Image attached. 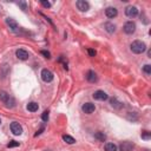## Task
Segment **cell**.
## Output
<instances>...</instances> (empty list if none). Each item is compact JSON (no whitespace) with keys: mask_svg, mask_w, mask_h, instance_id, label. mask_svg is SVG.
Here are the masks:
<instances>
[{"mask_svg":"<svg viewBox=\"0 0 151 151\" xmlns=\"http://www.w3.org/2000/svg\"><path fill=\"white\" fill-rule=\"evenodd\" d=\"M123 29H124V32H125L126 34H132V33H134V31H136V24H134L133 21H126V22L124 24Z\"/></svg>","mask_w":151,"mask_h":151,"instance_id":"obj_4","label":"cell"},{"mask_svg":"<svg viewBox=\"0 0 151 151\" xmlns=\"http://www.w3.org/2000/svg\"><path fill=\"white\" fill-rule=\"evenodd\" d=\"M130 48H131V51H132L133 53H136V54H140V53H143V52L146 50V45H145L144 41L134 40V41L131 44Z\"/></svg>","mask_w":151,"mask_h":151,"instance_id":"obj_1","label":"cell"},{"mask_svg":"<svg viewBox=\"0 0 151 151\" xmlns=\"http://www.w3.org/2000/svg\"><path fill=\"white\" fill-rule=\"evenodd\" d=\"M18 5H19L24 11L26 9V2H25V1H19V2H18Z\"/></svg>","mask_w":151,"mask_h":151,"instance_id":"obj_26","label":"cell"},{"mask_svg":"<svg viewBox=\"0 0 151 151\" xmlns=\"http://www.w3.org/2000/svg\"><path fill=\"white\" fill-rule=\"evenodd\" d=\"M15 146H19V143L15 142V140H11L8 144H7V147L11 149V147H15Z\"/></svg>","mask_w":151,"mask_h":151,"instance_id":"obj_23","label":"cell"},{"mask_svg":"<svg viewBox=\"0 0 151 151\" xmlns=\"http://www.w3.org/2000/svg\"><path fill=\"white\" fill-rule=\"evenodd\" d=\"M143 71H144L146 74H151V65L146 64V65L143 67Z\"/></svg>","mask_w":151,"mask_h":151,"instance_id":"obj_22","label":"cell"},{"mask_svg":"<svg viewBox=\"0 0 151 151\" xmlns=\"http://www.w3.org/2000/svg\"><path fill=\"white\" fill-rule=\"evenodd\" d=\"M94 137L99 140V142H105V139H106V136L103 133V132H96V134H94Z\"/></svg>","mask_w":151,"mask_h":151,"instance_id":"obj_20","label":"cell"},{"mask_svg":"<svg viewBox=\"0 0 151 151\" xmlns=\"http://www.w3.org/2000/svg\"><path fill=\"white\" fill-rule=\"evenodd\" d=\"M6 24L9 26V28L12 29V31H14V32H17L18 29H19V25L17 24V21L14 20V19H12V18H7L6 19Z\"/></svg>","mask_w":151,"mask_h":151,"instance_id":"obj_12","label":"cell"},{"mask_svg":"<svg viewBox=\"0 0 151 151\" xmlns=\"http://www.w3.org/2000/svg\"><path fill=\"white\" fill-rule=\"evenodd\" d=\"M93 98L97 99V100H106L109 98V96L106 94V92H104L101 90H98L93 93Z\"/></svg>","mask_w":151,"mask_h":151,"instance_id":"obj_8","label":"cell"},{"mask_svg":"<svg viewBox=\"0 0 151 151\" xmlns=\"http://www.w3.org/2000/svg\"><path fill=\"white\" fill-rule=\"evenodd\" d=\"M105 151H117V145L113 143H106L105 144Z\"/></svg>","mask_w":151,"mask_h":151,"instance_id":"obj_18","label":"cell"},{"mask_svg":"<svg viewBox=\"0 0 151 151\" xmlns=\"http://www.w3.org/2000/svg\"><path fill=\"white\" fill-rule=\"evenodd\" d=\"M87 52H88V54H90L91 57H94V55H96V53H97V52H96L94 50H92V48H88V50H87Z\"/></svg>","mask_w":151,"mask_h":151,"instance_id":"obj_27","label":"cell"},{"mask_svg":"<svg viewBox=\"0 0 151 151\" xmlns=\"http://www.w3.org/2000/svg\"><path fill=\"white\" fill-rule=\"evenodd\" d=\"M86 79H87L90 83H96V81L98 80L96 72H94V71H92V70L87 71V73H86Z\"/></svg>","mask_w":151,"mask_h":151,"instance_id":"obj_14","label":"cell"},{"mask_svg":"<svg viewBox=\"0 0 151 151\" xmlns=\"http://www.w3.org/2000/svg\"><path fill=\"white\" fill-rule=\"evenodd\" d=\"M0 100H1L7 107H13V106L15 105L14 98L11 97V96H9L7 92H5V91H1V92H0Z\"/></svg>","mask_w":151,"mask_h":151,"instance_id":"obj_2","label":"cell"},{"mask_svg":"<svg viewBox=\"0 0 151 151\" xmlns=\"http://www.w3.org/2000/svg\"><path fill=\"white\" fill-rule=\"evenodd\" d=\"M0 124H1V119H0Z\"/></svg>","mask_w":151,"mask_h":151,"instance_id":"obj_30","label":"cell"},{"mask_svg":"<svg viewBox=\"0 0 151 151\" xmlns=\"http://www.w3.org/2000/svg\"><path fill=\"white\" fill-rule=\"evenodd\" d=\"M133 147H134V145H133V143H131V142H123V143L120 144V146H119L120 151H131Z\"/></svg>","mask_w":151,"mask_h":151,"instance_id":"obj_13","label":"cell"},{"mask_svg":"<svg viewBox=\"0 0 151 151\" xmlns=\"http://www.w3.org/2000/svg\"><path fill=\"white\" fill-rule=\"evenodd\" d=\"M41 54H42V55H45L46 58H51V57H50L51 54H50V52H47V51H41Z\"/></svg>","mask_w":151,"mask_h":151,"instance_id":"obj_28","label":"cell"},{"mask_svg":"<svg viewBox=\"0 0 151 151\" xmlns=\"http://www.w3.org/2000/svg\"><path fill=\"white\" fill-rule=\"evenodd\" d=\"M142 138L149 140V139L151 138V132H149V131H144V132H142Z\"/></svg>","mask_w":151,"mask_h":151,"instance_id":"obj_21","label":"cell"},{"mask_svg":"<svg viewBox=\"0 0 151 151\" xmlns=\"http://www.w3.org/2000/svg\"><path fill=\"white\" fill-rule=\"evenodd\" d=\"M77 7H78L79 11L86 12V11L90 8V4H88L87 1H85V0H78V1H77Z\"/></svg>","mask_w":151,"mask_h":151,"instance_id":"obj_7","label":"cell"},{"mask_svg":"<svg viewBox=\"0 0 151 151\" xmlns=\"http://www.w3.org/2000/svg\"><path fill=\"white\" fill-rule=\"evenodd\" d=\"M11 131L14 136H20L22 133V127L18 122H13L11 124Z\"/></svg>","mask_w":151,"mask_h":151,"instance_id":"obj_5","label":"cell"},{"mask_svg":"<svg viewBox=\"0 0 151 151\" xmlns=\"http://www.w3.org/2000/svg\"><path fill=\"white\" fill-rule=\"evenodd\" d=\"M104 28L109 32V33H113L116 31V26L112 24V22H105L104 24Z\"/></svg>","mask_w":151,"mask_h":151,"instance_id":"obj_16","label":"cell"},{"mask_svg":"<svg viewBox=\"0 0 151 151\" xmlns=\"http://www.w3.org/2000/svg\"><path fill=\"white\" fill-rule=\"evenodd\" d=\"M41 119H42L44 122H47V120H48V111H44V112H42Z\"/></svg>","mask_w":151,"mask_h":151,"instance_id":"obj_24","label":"cell"},{"mask_svg":"<svg viewBox=\"0 0 151 151\" xmlns=\"http://www.w3.org/2000/svg\"><path fill=\"white\" fill-rule=\"evenodd\" d=\"M41 79L45 81V83H51L52 80H53V78H54V76H53V73L50 71V70H47V68H44L42 71H41Z\"/></svg>","mask_w":151,"mask_h":151,"instance_id":"obj_3","label":"cell"},{"mask_svg":"<svg viewBox=\"0 0 151 151\" xmlns=\"http://www.w3.org/2000/svg\"><path fill=\"white\" fill-rule=\"evenodd\" d=\"M83 111L85 112V113H87V114H90V113H92V112H94V110H96V106H94V104H92V103H85L84 105H83Z\"/></svg>","mask_w":151,"mask_h":151,"instance_id":"obj_10","label":"cell"},{"mask_svg":"<svg viewBox=\"0 0 151 151\" xmlns=\"http://www.w3.org/2000/svg\"><path fill=\"white\" fill-rule=\"evenodd\" d=\"M111 105L113 106V107H116V109H122L124 105H123V103H120L117 98H111Z\"/></svg>","mask_w":151,"mask_h":151,"instance_id":"obj_17","label":"cell"},{"mask_svg":"<svg viewBox=\"0 0 151 151\" xmlns=\"http://www.w3.org/2000/svg\"><path fill=\"white\" fill-rule=\"evenodd\" d=\"M63 139H64V142H66L67 144H74V143H76V139H74L73 137L68 136V134H64V136H63Z\"/></svg>","mask_w":151,"mask_h":151,"instance_id":"obj_19","label":"cell"},{"mask_svg":"<svg viewBox=\"0 0 151 151\" xmlns=\"http://www.w3.org/2000/svg\"><path fill=\"white\" fill-rule=\"evenodd\" d=\"M15 54H17V58L20 59V60H26V59H28V52H27L26 50H24V48L17 50Z\"/></svg>","mask_w":151,"mask_h":151,"instance_id":"obj_9","label":"cell"},{"mask_svg":"<svg viewBox=\"0 0 151 151\" xmlns=\"http://www.w3.org/2000/svg\"><path fill=\"white\" fill-rule=\"evenodd\" d=\"M105 14H106L107 18L112 19V18H116V17H117L118 11H117V8H114V7H107V8L105 9Z\"/></svg>","mask_w":151,"mask_h":151,"instance_id":"obj_11","label":"cell"},{"mask_svg":"<svg viewBox=\"0 0 151 151\" xmlns=\"http://www.w3.org/2000/svg\"><path fill=\"white\" fill-rule=\"evenodd\" d=\"M41 5H42L44 7H46V8H50V7H51V2L45 1V0H42V1H41Z\"/></svg>","mask_w":151,"mask_h":151,"instance_id":"obj_25","label":"cell"},{"mask_svg":"<svg viewBox=\"0 0 151 151\" xmlns=\"http://www.w3.org/2000/svg\"><path fill=\"white\" fill-rule=\"evenodd\" d=\"M38 109H39V105L35 101H31L27 104V110L29 112H35V111H38Z\"/></svg>","mask_w":151,"mask_h":151,"instance_id":"obj_15","label":"cell"},{"mask_svg":"<svg viewBox=\"0 0 151 151\" xmlns=\"http://www.w3.org/2000/svg\"><path fill=\"white\" fill-rule=\"evenodd\" d=\"M125 14L129 17V18H134L138 15V9L136 6H127L125 8Z\"/></svg>","mask_w":151,"mask_h":151,"instance_id":"obj_6","label":"cell"},{"mask_svg":"<svg viewBox=\"0 0 151 151\" xmlns=\"http://www.w3.org/2000/svg\"><path fill=\"white\" fill-rule=\"evenodd\" d=\"M44 130H45V129H44V127H41V129H40V130H39V131H38V132H37V133H35V134H34V136H35V137H37V136H38V134H40V133H41V132H42V131H44Z\"/></svg>","mask_w":151,"mask_h":151,"instance_id":"obj_29","label":"cell"}]
</instances>
